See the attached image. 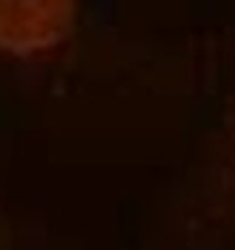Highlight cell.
<instances>
[{"instance_id":"obj_1","label":"cell","mask_w":235,"mask_h":250,"mask_svg":"<svg viewBox=\"0 0 235 250\" xmlns=\"http://www.w3.org/2000/svg\"><path fill=\"white\" fill-rule=\"evenodd\" d=\"M74 0H0V48L35 52L65 37Z\"/></svg>"}]
</instances>
